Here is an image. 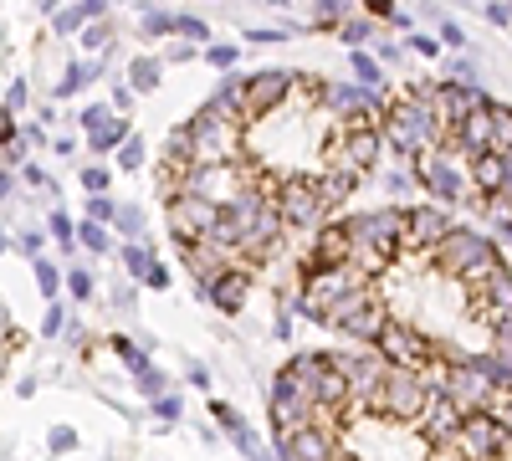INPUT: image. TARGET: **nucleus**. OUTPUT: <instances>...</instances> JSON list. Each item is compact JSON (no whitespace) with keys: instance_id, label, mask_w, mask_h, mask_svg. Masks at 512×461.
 I'll return each instance as SVG.
<instances>
[{"instance_id":"obj_1","label":"nucleus","mask_w":512,"mask_h":461,"mask_svg":"<svg viewBox=\"0 0 512 461\" xmlns=\"http://www.w3.org/2000/svg\"><path fill=\"white\" fill-rule=\"evenodd\" d=\"M384 159V103L318 72L210 93L154 164L164 231L205 303L241 313L292 246L349 211Z\"/></svg>"},{"instance_id":"obj_4","label":"nucleus","mask_w":512,"mask_h":461,"mask_svg":"<svg viewBox=\"0 0 512 461\" xmlns=\"http://www.w3.org/2000/svg\"><path fill=\"white\" fill-rule=\"evenodd\" d=\"M384 103V154L431 205L512 236V108L466 82L420 77Z\"/></svg>"},{"instance_id":"obj_3","label":"nucleus","mask_w":512,"mask_h":461,"mask_svg":"<svg viewBox=\"0 0 512 461\" xmlns=\"http://www.w3.org/2000/svg\"><path fill=\"white\" fill-rule=\"evenodd\" d=\"M507 415L369 349L292 354L267 390L282 461H482Z\"/></svg>"},{"instance_id":"obj_2","label":"nucleus","mask_w":512,"mask_h":461,"mask_svg":"<svg viewBox=\"0 0 512 461\" xmlns=\"http://www.w3.org/2000/svg\"><path fill=\"white\" fill-rule=\"evenodd\" d=\"M297 308L482 410H512V262L441 205L344 211L297 251Z\"/></svg>"},{"instance_id":"obj_5","label":"nucleus","mask_w":512,"mask_h":461,"mask_svg":"<svg viewBox=\"0 0 512 461\" xmlns=\"http://www.w3.org/2000/svg\"><path fill=\"white\" fill-rule=\"evenodd\" d=\"M482 461H512V415L502 421V431H497V441H492V451Z\"/></svg>"}]
</instances>
